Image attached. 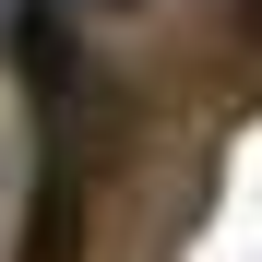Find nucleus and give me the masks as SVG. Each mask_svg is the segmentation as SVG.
<instances>
[{"instance_id":"1","label":"nucleus","mask_w":262,"mask_h":262,"mask_svg":"<svg viewBox=\"0 0 262 262\" xmlns=\"http://www.w3.org/2000/svg\"><path fill=\"white\" fill-rule=\"evenodd\" d=\"M72 250H83V179L48 167L36 179V214H24V262H72Z\"/></svg>"},{"instance_id":"2","label":"nucleus","mask_w":262,"mask_h":262,"mask_svg":"<svg viewBox=\"0 0 262 262\" xmlns=\"http://www.w3.org/2000/svg\"><path fill=\"white\" fill-rule=\"evenodd\" d=\"M238 36H262V0H238Z\"/></svg>"},{"instance_id":"3","label":"nucleus","mask_w":262,"mask_h":262,"mask_svg":"<svg viewBox=\"0 0 262 262\" xmlns=\"http://www.w3.org/2000/svg\"><path fill=\"white\" fill-rule=\"evenodd\" d=\"M83 12H131V0H83Z\"/></svg>"}]
</instances>
